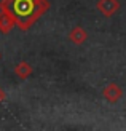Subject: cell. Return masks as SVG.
<instances>
[{
	"label": "cell",
	"instance_id": "6da1fadb",
	"mask_svg": "<svg viewBox=\"0 0 126 131\" xmlns=\"http://www.w3.org/2000/svg\"><path fill=\"white\" fill-rule=\"evenodd\" d=\"M51 3L48 0H2L0 10L8 11L15 18L21 30H29L46 11Z\"/></svg>",
	"mask_w": 126,
	"mask_h": 131
},
{
	"label": "cell",
	"instance_id": "7a4b0ae2",
	"mask_svg": "<svg viewBox=\"0 0 126 131\" xmlns=\"http://www.w3.org/2000/svg\"><path fill=\"white\" fill-rule=\"evenodd\" d=\"M97 10L102 16L105 18H112L115 13L120 10V2L118 0H97Z\"/></svg>",
	"mask_w": 126,
	"mask_h": 131
},
{
	"label": "cell",
	"instance_id": "3957f363",
	"mask_svg": "<svg viewBox=\"0 0 126 131\" xmlns=\"http://www.w3.org/2000/svg\"><path fill=\"white\" fill-rule=\"evenodd\" d=\"M102 96L105 97V101H109L110 104H115L123 97V90H121L120 85H117V83H109L107 86L102 90Z\"/></svg>",
	"mask_w": 126,
	"mask_h": 131
},
{
	"label": "cell",
	"instance_id": "277c9868",
	"mask_svg": "<svg viewBox=\"0 0 126 131\" xmlns=\"http://www.w3.org/2000/svg\"><path fill=\"white\" fill-rule=\"evenodd\" d=\"M16 26V21L8 11L0 10V32L2 34H8V32Z\"/></svg>",
	"mask_w": 126,
	"mask_h": 131
},
{
	"label": "cell",
	"instance_id": "5b68a950",
	"mask_svg": "<svg viewBox=\"0 0 126 131\" xmlns=\"http://www.w3.org/2000/svg\"><path fill=\"white\" fill-rule=\"evenodd\" d=\"M86 38H88V34H86V30L82 26H77L69 32V40L74 45H83L86 42Z\"/></svg>",
	"mask_w": 126,
	"mask_h": 131
},
{
	"label": "cell",
	"instance_id": "8992f818",
	"mask_svg": "<svg viewBox=\"0 0 126 131\" xmlns=\"http://www.w3.org/2000/svg\"><path fill=\"white\" fill-rule=\"evenodd\" d=\"M32 72H34L32 66L29 62H26V61H21L19 64H16V67H15V74H16V77L19 78V80H26V78H29L32 75Z\"/></svg>",
	"mask_w": 126,
	"mask_h": 131
},
{
	"label": "cell",
	"instance_id": "52a82bcc",
	"mask_svg": "<svg viewBox=\"0 0 126 131\" xmlns=\"http://www.w3.org/2000/svg\"><path fill=\"white\" fill-rule=\"evenodd\" d=\"M5 97H6V93H5V90L0 86V104H2L3 101H5Z\"/></svg>",
	"mask_w": 126,
	"mask_h": 131
},
{
	"label": "cell",
	"instance_id": "ba28073f",
	"mask_svg": "<svg viewBox=\"0 0 126 131\" xmlns=\"http://www.w3.org/2000/svg\"><path fill=\"white\" fill-rule=\"evenodd\" d=\"M0 59H2V53H0Z\"/></svg>",
	"mask_w": 126,
	"mask_h": 131
}]
</instances>
